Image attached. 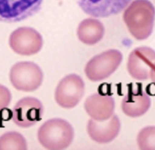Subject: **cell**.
<instances>
[{"mask_svg": "<svg viewBox=\"0 0 155 150\" xmlns=\"http://www.w3.org/2000/svg\"><path fill=\"white\" fill-rule=\"evenodd\" d=\"M123 21L136 39L148 38L152 33L155 20V8L149 0H134L123 12Z\"/></svg>", "mask_w": 155, "mask_h": 150, "instance_id": "1", "label": "cell"}, {"mask_svg": "<svg viewBox=\"0 0 155 150\" xmlns=\"http://www.w3.org/2000/svg\"><path fill=\"white\" fill-rule=\"evenodd\" d=\"M38 142L47 149H64L74 138V129L71 124L62 118L48 120L39 127L37 133Z\"/></svg>", "mask_w": 155, "mask_h": 150, "instance_id": "2", "label": "cell"}, {"mask_svg": "<svg viewBox=\"0 0 155 150\" xmlns=\"http://www.w3.org/2000/svg\"><path fill=\"white\" fill-rule=\"evenodd\" d=\"M123 56L117 49H109L91 58L85 67V74L93 82L107 78L117 70Z\"/></svg>", "mask_w": 155, "mask_h": 150, "instance_id": "3", "label": "cell"}, {"mask_svg": "<svg viewBox=\"0 0 155 150\" xmlns=\"http://www.w3.org/2000/svg\"><path fill=\"white\" fill-rule=\"evenodd\" d=\"M44 79L42 70L33 62H19L11 68L10 81L15 88L22 92H31L41 86Z\"/></svg>", "mask_w": 155, "mask_h": 150, "instance_id": "4", "label": "cell"}, {"mask_svg": "<svg viewBox=\"0 0 155 150\" xmlns=\"http://www.w3.org/2000/svg\"><path fill=\"white\" fill-rule=\"evenodd\" d=\"M85 93V83L80 75L69 74L61 80L54 92L55 101L62 108H73L78 105Z\"/></svg>", "mask_w": 155, "mask_h": 150, "instance_id": "5", "label": "cell"}, {"mask_svg": "<svg viewBox=\"0 0 155 150\" xmlns=\"http://www.w3.org/2000/svg\"><path fill=\"white\" fill-rule=\"evenodd\" d=\"M44 0H0V21L17 23L38 13Z\"/></svg>", "mask_w": 155, "mask_h": 150, "instance_id": "6", "label": "cell"}, {"mask_svg": "<svg viewBox=\"0 0 155 150\" xmlns=\"http://www.w3.org/2000/svg\"><path fill=\"white\" fill-rule=\"evenodd\" d=\"M9 44L18 55L31 56L38 53L42 49L43 38L33 28L20 27L10 34Z\"/></svg>", "mask_w": 155, "mask_h": 150, "instance_id": "7", "label": "cell"}, {"mask_svg": "<svg viewBox=\"0 0 155 150\" xmlns=\"http://www.w3.org/2000/svg\"><path fill=\"white\" fill-rule=\"evenodd\" d=\"M43 104L33 97H25L15 104L12 112L14 123L18 126L27 128L41 120L44 114Z\"/></svg>", "mask_w": 155, "mask_h": 150, "instance_id": "8", "label": "cell"}, {"mask_svg": "<svg viewBox=\"0 0 155 150\" xmlns=\"http://www.w3.org/2000/svg\"><path fill=\"white\" fill-rule=\"evenodd\" d=\"M155 62V51L148 47L134 49L129 55L127 69L130 75L138 81L149 78V73Z\"/></svg>", "mask_w": 155, "mask_h": 150, "instance_id": "9", "label": "cell"}, {"mask_svg": "<svg viewBox=\"0 0 155 150\" xmlns=\"http://www.w3.org/2000/svg\"><path fill=\"white\" fill-rule=\"evenodd\" d=\"M86 14L95 18H107L120 13L131 0H75Z\"/></svg>", "mask_w": 155, "mask_h": 150, "instance_id": "10", "label": "cell"}, {"mask_svg": "<svg viewBox=\"0 0 155 150\" xmlns=\"http://www.w3.org/2000/svg\"><path fill=\"white\" fill-rule=\"evenodd\" d=\"M120 127L119 118L113 115L110 119L104 121L90 119L87 124V132L93 141L99 144H106L113 141L118 136Z\"/></svg>", "mask_w": 155, "mask_h": 150, "instance_id": "11", "label": "cell"}, {"mask_svg": "<svg viewBox=\"0 0 155 150\" xmlns=\"http://www.w3.org/2000/svg\"><path fill=\"white\" fill-rule=\"evenodd\" d=\"M84 108L91 119L104 121L110 119L114 115L115 99L110 95L94 94L86 99Z\"/></svg>", "mask_w": 155, "mask_h": 150, "instance_id": "12", "label": "cell"}, {"mask_svg": "<svg viewBox=\"0 0 155 150\" xmlns=\"http://www.w3.org/2000/svg\"><path fill=\"white\" fill-rule=\"evenodd\" d=\"M150 106V97L140 87L129 88L121 104L123 113L130 118L142 116L149 110Z\"/></svg>", "mask_w": 155, "mask_h": 150, "instance_id": "13", "label": "cell"}, {"mask_svg": "<svg viewBox=\"0 0 155 150\" xmlns=\"http://www.w3.org/2000/svg\"><path fill=\"white\" fill-rule=\"evenodd\" d=\"M105 29L102 23L97 18H86L78 26L77 36L80 42L87 45H94L102 39Z\"/></svg>", "mask_w": 155, "mask_h": 150, "instance_id": "14", "label": "cell"}, {"mask_svg": "<svg viewBox=\"0 0 155 150\" xmlns=\"http://www.w3.org/2000/svg\"><path fill=\"white\" fill-rule=\"evenodd\" d=\"M27 142L21 133L8 131L0 136V150H25Z\"/></svg>", "mask_w": 155, "mask_h": 150, "instance_id": "15", "label": "cell"}, {"mask_svg": "<svg viewBox=\"0 0 155 150\" xmlns=\"http://www.w3.org/2000/svg\"><path fill=\"white\" fill-rule=\"evenodd\" d=\"M137 144L140 149L155 150V126L143 128L138 133Z\"/></svg>", "mask_w": 155, "mask_h": 150, "instance_id": "16", "label": "cell"}, {"mask_svg": "<svg viewBox=\"0 0 155 150\" xmlns=\"http://www.w3.org/2000/svg\"><path fill=\"white\" fill-rule=\"evenodd\" d=\"M12 100V94L6 86L0 84V111L8 107Z\"/></svg>", "mask_w": 155, "mask_h": 150, "instance_id": "17", "label": "cell"}, {"mask_svg": "<svg viewBox=\"0 0 155 150\" xmlns=\"http://www.w3.org/2000/svg\"><path fill=\"white\" fill-rule=\"evenodd\" d=\"M149 78H151V80L154 83H155V62L153 65L152 69L150 70V73H149Z\"/></svg>", "mask_w": 155, "mask_h": 150, "instance_id": "18", "label": "cell"}]
</instances>
